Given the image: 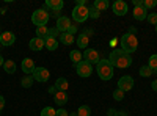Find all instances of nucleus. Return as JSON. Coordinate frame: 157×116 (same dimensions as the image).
<instances>
[{"label":"nucleus","instance_id":"nucleus-27","mask_svg":"<svg viewBox=\"0 0 157 116\" xmlns=\"http://www.w3.org/2000/svg\"><path fill=\"white\" fill-rule=\"evenodd\" d=\"M148 66L152 72H157V55H151L148 60Z\"/></svg>","mask_w":157,"mask_h":116},{"label":"nucleus","instance_id":"nucleus-39","mask_svg":"<svg viewBox=\"0 0 157 116\" xmlns=\"http://www.w3.org/2000/svg\"><path fill=\"white\" fill-rule=\"evenodd\" d=\"M57 91H58V89H57L55 86H50V88H49V94H55Z\"/></svg>","mask_w":157,"mask_h":116},{"label":"nucleus","instance_id":"nucleus-40","mask_svg":"<svg viewBox=\"0 0 157 116\" xmlns=\"http://www.w3.org/2000/svg\"><path fill=\"white\" fill-rule=\"evenodd\" d=\"M134 5L135 6H143V0H134Z\"/></svg>","mask_w":157,"mask_h":116},{"label":"nucleus","instance_id":"nucleus-23","mask_svg":"<svg viewBox=\"0 0 157 116\" xmlns=\"http://www.w3.org/2000/svg\"><path fill=\"white\" fill-rule=\"evenodd\" d=\"M3 69H5L6 74H14L16 72V63L13 61V60H6L3 63Z\"/></svg>","mask_w":157,"mask_h":116},{"label":"nucleus","instance_id":"nucleus-25","mask_svg":"<svg viewBox=\"0 0 157 116\" xmlns=\"http://www.w3.org/2000/svg\"><path fill=\"white\" fill-rule=\"evenodd\" d=\"M47 35H49V28L46 27V25H43V27H36V38L46 39Z\"/></svg>","mask_w":157,"mask_h":116},{"label":"nucleus","instance_id":"nucleus-30","mask_svg":"<svg viewBox=\"0 0 157 116\" xmlns=\"http://www.w3.org/2000/svg\"><path fill=\"white\" fill-rule=\"evenodd\" d=\"M88 13H90V17H91V19H99V16H101V11L96 9L94 6L88 8Z\"/></svg>","mask_w":157,"mask_h":116},{"label":"nucleus","instance_id":"nucleus-48","mask_svg":"<svg viewBox=\"0 0 157 116\" xmlns=\"http://www.w3.org/2000/svg\"><path fill=\"white\" fill-rule=\"evenodd\" d=\"M0 35H2V32H0Z\"/></svg>","mask_w":157,"mask_h":116},{"label":"nucleus","instance_id":"nucleus-46","mask_svg":"<svg viewBox=\"0 0 157 116\" xmlns=\"http://www.w3.org/2000/svg\"><path fill=\"white\" fill-rule=\"evenodd\" d=\"M69 116H78V114H77V111H75V113H71Z\"/></svg>","mask_w":157,"mask_h":116},{"label":"nucleus","instance_id":"nucleus-33","mask_svg":"<svg viewBox=\"0 0 157 116\" xmlns=\"http://www.w3.org/2000/svg\"><path fill=\"white\" fill-rule=\"evenodd\" d=\"M146 19H148V22L151 25H157V13H149Z\"/></svg>","mask_w":157,"mask_h":116},{"label":"nucleus","instance_id":"nucleus-31","mask_svg":"<svg viewBox=\"0 0 157 116\" xmlns=\"http://www.w3.org/2000/svg\"><path fill=\"white\" fill-rule=\"evenodd\" d=\"M140 75H141V77H149V75H152V71L149 69L148 64H146V66H141V68H140Z\"/></svg>","mask_w":157,"mask_h":116},{"label":"nucleus","instance_id":"nucleus-14","mask_svg":"<svg viewBox=\"0 0 157 116\" xmlns=\"http://www.w3.org/2000/svg\"><path fill=\"white\" fill-rule=\"evenodd\" d=\"M22 71H24V74L25 75H32L33 74V71L36 69V66H35V63H33V60L32 58H24L22 60Z\"/></svg>","mask_w":157,"mask_h":116},{"label":"nucleus","instance_id":"nucleus-11","mask_svg":"<svg viewBox=\"0 0 157 116\" xmlns=\"http://www.w3.org/2000/svg\"><path fill=\"white\" fill-rule=\"evenodd\" d=\"M61 8H63L61 0H47L46 5L43 6V9L47 11V13H50V11H61Z\"/></svg>","mask_w":157,"mask_h":116},{"label":"nucleus","instance_id":"nucleus-18","mask_svg":"<svg viewBox=\"0 0 157 116\" xmlns=\"http://www.w3.org/2000/svg\"><path fill=\"white\" fill-rule=\"evenodd\" d=\"M29 46H30V49L33 50V52H38V50H41L44 47V39H41V38H32Z\"/></svg>","mask_w":157,"mask_h":116},{"label":"nucleus","instance_id":"nucleus-17","mask_svg":"<svg viewBox=\"0 0 157 116\" xmlns=\"http://www.w3.org/2000/svg\"><path fill=\"white\" fill-rule=\"evenodd\" d=\"M75 43L78 49H88V43H90V38L85 33H80L78 36H75Z\"/></svg>","mask_w":157,"mask_h":116},{"label":"nucleus","instance_id":"nucleus-1","mask_svg":"<svg viewBox=\"0 0 157 116\" xmlns=\"http://www.w3.org/2000/svg\"><path fill=\"white\" fill-rule=\"evenodd\" d=\"M109 61L112 63L113 68L116 66V68L124 69V68H129L130 64H132V57H130L129 54H126L124 50L115 49V50H112V54L109 57Z\"/></svg>","mask_w":157,"mask_h":116},{"label":"nucleus","instance_id":"nucleus-21","mask_svg":"<svg viewBox=\"0 0 157 116\" xmlns=\"http://www.w3.org/2000/svg\"><path fill=\"white\" fill-rule=\"evenodd\" d=\"M60 43L64 46H69V44L75 43V36H72L69 33H60Z\"/></svg>","mask_w":157,"mask_h":116},{"label":"nucleus","instance_id":"nucleus-34","mask_svg":"<svg viewBox=\"0 0 157 116\" xmlns=\"http://www.w3.org/2000/svg\"><path fill=\"white\" fill-rule=\"evenodd\" d=\"M155 5H157V0H143V6H145L146 9L154 8Z\"/></svg>","mask_w":157,"mask_h":116},{"label":"nucleus","instance_id":"nucleus-12","mask_svg":"<svg viewBox=\"0 0 157 116\" xmlns=\"http://www.w3.org/2000/svg\"><path fill=\"white\" fill-rule=\"evenodd\" d=\"M16 41V35L13 32H3L0 35V44L2 46H13Z\"/></svg>","mask_w":157,"mask_h":116},{"label":"nucleus","instance_id":"nucleus-29","mask_svg":"<svg viewBox=\"0 0 157 116\" xmlns=\"http://www.w3.org/2000/svg\"><path fill=\"white\" fill-rule=\"evenodd\" d=\"M57 110H54V107H44L41 110V116H55Z\"/></svg>","mask_w":157,"mask_h":116},{"label":"nucleus","instance_id":"nucleus-45","mask_svg":"<svg viewBox=\"0 0 157 116\" xmlns=\"http://www.w3.org/2000/svg\"><path fill=\"white\" fill-rule=\"evenodd\" d=\"M3 63H5V61H3V57L0 55V66H3Z\"/></svg>","mask_w":157,"mask_h":116},{"label":"nucleus","instance_id":"nucleus-47","mask_svg":"<svg viewBox=\"0 0 157 116\" xmlns=\"http://www.w3.org/2000/svg\"><path fill=\"white\" fill-rule=\"evenodd\" d=\"M155 33H157V25H155Z\"/></svg>","mask_w":157,"mask_h":116},{"label":"nucleus","instance_id":"nucleus-38","mask_svg":"<svg viewBox=\"0 0 157 116\" xmlns=\"http://www.w3.org/2000/svg\"><path fill=\"white\" fill-rule=\"evenodd\" d=\"M3 107H5V99H3V96H0V111L3 110Z\"/></svg>","mask_w":157,"mask_h":116},{"label":"nucleus","instance_id":"nucleus-49","mask_svg":"<svg viewBox=\"0 0 157 116\" xmlns=\"http://www.w3.org/2000/svg\"><path fill=\"white\" fill-rule=\"evenodd\" d=\"M116 116H118V114H116Z\"/></svg>","mask_w":157,"mask_h":116},{"label":"nucleus","instance_id":"nucleus-20","mask_svg":"<svg viewBox=\"0 0 157 116\" xmlns=\"http://www.w3.org/2000/svg\"><path fill=\"white\" fill-rule=\"evenodd\" d=\"M69 58H71V61H72L74 64H78L80 61H83V54H82L78 49H77V50H71Z\"/></svg>","mask_w":157,"mask_h":116},{"label":"nucleus","instance_id":"nucleus-32","mask_svg":"<svg viewBox=\"0 0 157 116\" xmlns=\"http://www.w3.org/2000/svg\"><path fill=\"white\" fill-rule=\"evenodd\" d=\"M113 99L115 100H123L124 99V91H121L120 88H116L115 91H113Z\"/></svg>","mask_w":157,"mask_h":116},{"label":"nucleus","instance_id":"nucleus-8","mask_svg":"<svg viewBox=\"0 0 157 116\" xmlns=\"http://www.w3.org/2000/svg\"><path fill=\"white\" fill-rule=\"evenodd\" d=\"M99 52L98 50H94V49H86L85 52H83V61H86V63H90L91 66L93 64H98L99 63Z\"/></svg>","mask_w":157,"mask_h":116},{"label":"nucleus","instance_id":"nucleus-41","mask_svg":"<svg viewBox=\"0 0 157 116\" xmlns=\"http://www.w3.org/2000/svg\"><path fill=\"white\" fill-rule=\"evenodd\" d=\"M116 113H118V111H116V110H113V108H110V110H109V113H107V114H109V116H116Z\"/></svg>","mask_w":157,"mask_h":116},{"label":"nucleus","instance_id":"nucleus-15","mask_svg":"<svg viewBox=\"0 0 157 116\" xmlns=\"http://www.w3.org/2000/svg\"><path fill=\"white\" fill-rule=\"evenodd\" d=\"M132 14H134V19H135V21H145V19L148 17L149 13H148V9H146L145 6H135Z\"/></svg>","mask_w":157,"mask_h":116},{"label":"nucleus","instance_id":"nucleus-13","mask_svg":"<svg viewBox=\"0 0 157 116\" xmlns=\"http://www.w3.org/2000/svg\"><path fill=\"white\" fill-rule=\"evenodd\" d=\"M55 27L58 28L60 33H66L68 28L71 27V19L66 17V16H61L60 19H57V25H55Z\"/></svg>","mask_w":157,"mask_h":116},{"label":"nucleus","instance_id":"nucleus-3","mask_svg":"<svg viewBox=\"0 0 157 116\" xmlns=\"http://www.w3.org/2000/svg\"><path fill=\"white\" fill-rule=\"evenodd\" d=\"M96 71H98V75L102 80H110L113 77V66L109 60H99Z\"/></svg>","mask_w":157,"mask_h":116},{"label":"nucleus","instance_id":"nucleus-7","mask_svg":"<svg viewBox=\"0 0 157 116\" xmlns=\"http://www.w3.org/2000/svg\"><path fill=\"white\" fill-rule=\"evenodd\" d=\"M134 79H132V77H130V75H123L121 77V79L120 80H118V88H120L121 89V91H130V89H132L134 88Z\"/></svg>","mask_w":157,"mask_h":116},{"label":"nucleus","instance_id":"nucleus-2","mask_svg":"<svg viewBox=\"0 0 157 116\" xmlns=\"http://www.w3.org/2000/svg\"><path fill=\"white\" fill-rule=\"evenodd\" d=\"M138 47V39L135 35H130V33H126L123 38H121V50H124L126 54H134Z\"/></svg>","mask_w":157,"mask_h":116},{"label":"nucleus","instance_id":"nucleus-16","mask_svg":"<svg viewBox=\"0 0 157 116\" xmlns=\"http://www.w3.org/2000/svg\"><path fill=\"white\" fill-rule=\"evenodd\" d=\"M54 100H55L57 105L63 107V105L68 102V94H66V91H57V93L54 94Z\"/></svg>","mask_w":157,"mask_h":116},{"label":"nucleus","instance_id":"nucleus-36","mask_svg":"<svg viewBox=\"0 0 157 116\" xmlns=\"http://www.w3.org/2000/svg\"><path fill=\"white\" fill-rule=\"evenodd\" d=\"M55 116H69V113L66 110H63V108H58L57 113H55Z\"/></svg>","mask_w":157,"mask_h":116},{"label":"nucleus","instance_id":"nucleus-28","mask_svg":"<svg viewBox=\"0 0 157 116\" xmlns=\"http://www.w3.org/2000/svg\"><path fill=\"white\" fill-rule=\"evenodd\" d=\"M77 114H78V116H90V114H91V108H90L88 105H82V107H78Z\"/></svg>","mask_w":157,"mask_h":116},{"label":"nucleus","instance_id":"nucleus-9","mask_svg":"<svg viewBox=\"0 0 157 116\" xmlns=\"http://www.w3.org/2000/svg\"><path fill=\"white\" fill-rule=\"evenodd\" d=\"M32 75H33V79H35L36 82H39V83L47 82L49 77H50V74H49V71H47L46 68H36Z\"/></svg>","mask_w":157,"mask_h":116},{"label":"nucleus","instance_id":"nucleus-37","mask_svg":"<svg viewBox=\"0 0 157 116\" xmlns=\"http://www.w3.org/2000/svg\"><path fill=\"white\" fill-rule=\"evenodd\" d=\"M75 32H77V27L71 24V27L68 28V32H66V33H69V35H72V36H74V35H75Z\"/></svg>","mask_w":157,"mask_h":116},{"label":"nucleus","instance_id":"nucleus-19","mask_svg":"<svg viewBox=\"0 0 157 116\" xmlns=\"http://www.w3.org/2000/svg\"><path fill=\"white\" fill-rule=\"evenodd\" d=\"M44 47H46L47 50H57V47H58V41L55 39V38L47 36L46 39H44Z\"/></svg>","mask_w":157,"mask_h":116},{"label":"nucleus","instance_id":"nucleus-42","mask_svg":"<svg viewBox=\"0 0 157 116\" xmlns=\"http://www.w3.org/2000/svg\"><path fill=\"white\" fill-rule=\"evenodd\" d=\"M151 86H152V89H154V91H157V80H154V82L151 83Z\"/></svg>","mask_w":157,"mask_h":116},{"label":"nucleus","instance_id":"nucleus-22","mask_svg":"<svg viewBox=\"0 0 157 116\" xmlns=\"http://www.w3.org/2000/svg\"><path fill=\"white\" fill-rule=\"evenodd\" d=\"M68 86H69V83H68L66 79H63V77L57 79V82H55V88L58 89V91H68Z\"/></svg>","mask_w":157,"mask_h":116},{"label":"nucleus","instance_id":"nucleus-44","mask_svg":"<svg viewBox=\"0 0 157 116\" xmlns=\"http://www.w3.org/2000/svg\"><path fill=\"white\" fill-rule=\"evenodd\" d=\"M85 35H86V36H90V35H93V30H90V28H88V30L85 32Z\"/></svg>","mask_w":157,"mask_h":116},{"label":"nucleus","instance_id":"nucleus-26","mask_svg":"<svg viewBox=\"0 0 157 116\" xmlns=\"http://www.w3.org/2000/svg\"><path fill=\"white\" fill-rule=\"evenodd\" d=\"M33 82H35V79H33V75H25L24 79L21 80V85H22L24 88H30V86L33 85Z\"/></svg>","mask_w":157,"mask_h":116},{"label":"nucleus","instance_id":"nucleus-24","mask_svg":"<svg viewBox=\"0 0 157 116\" xmlns=\"http://www.w3.org/2000/svg\"><path fill=\"white\" fill-rule=\"evenodd\" d=\"M93 6H94L96 9H99V11H105V9L110 6V3L107 2V0H96V2L93 3Z\"/></svg>","mask_w":157,"mask_h":116},{"label":"nucleus","instance_id":"nucleus-4","mask_svg":"<svg viewBox=\"0 0 157 116\" xmlns=\"http://www.w3.org/2000/svg\"><path fill=\"white\" fill-rule=\"evenodd\" d=\"M49 17H50L49 13L41 8V9H36L32 14V22L36 25V27H43V25H46L49 22Z\"/></svg>","mask_w":157,"mask_h":116},{"label":"nucleus","instance_id":"nucleus-43","mask_svg":"<svg viewBox=\"0 0 157 116\" xmlns=\"http://www.w3.org/2000/svg\"><path fill=\"white\" fill-rule=\"evenodd\" d=\"M127 33H130V35H135V33H137V30H135V28H134V27H130V28H129V32H127Z\"/></svg>","mask_w":157,"mask_h":116},{"label":"nucleus","instance_id":"nucleus-35","mask_svg":"<svg viewBox=\"0 0 157 116\" xmlns=\"http://www.w3.org/2000/svg\"><path fill=\"white\" fill-rule=\"evenodd\" d=\"M47 36H50V38H55V39H57V36H60L58 28H57V27H54V28H49V35H47Z\"/></svg>","mask_w":157,"mask_h":116},{"label":"nucleus","instance_id":"nucleus-6","mask_svg":"<svg viewBox=\"0 0 157 116\" xmlns=\"http://www.w3.org/2000/svg\"><path fill=\"white\" fill-rule=\"evenodd\" d=\"M74 66H75L77 74L80 77H83V79H86V77H90L91 74H93V66L86 61H80L78 64H74Z\"/></svg>","mask_w":157,"mask_h":116},{"label":"nucleus","instance_id":"nucleus-5","mask_svg":"<svg viewBox=\"0 0 157 116\" xmlns=\"http://www.w3.org/2000/svg\"><path fill=\"white\" fill-rule=\"evenodd\" d=\"M90 17V13H88V6H77L72 9V19L78 24V22H85Z\"/></svg>","mask_w":157,"mask_h":116},{"label":"nucleus","instance_id":"nucleus-10","mask_svg":"<svg viewBox=\"0 0 157 116\" xmlns=\"http://www.w3.org/2000/svg\"><path fill=\"white\" fill-rule=\"evenodd\" d=\"M112 9L116 16H124L127 13V3L123 2V0H116V2L112 5Z\"/></svg>","mask_w":157,"mask_h":116}]
</instances>
